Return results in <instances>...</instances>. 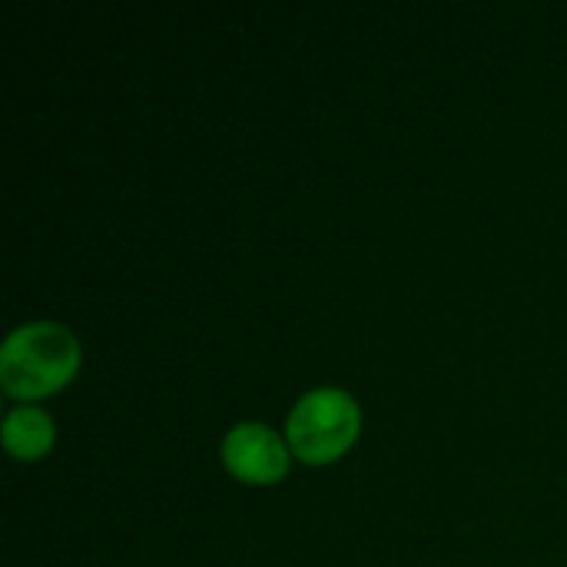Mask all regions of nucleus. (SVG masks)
<instances>
[{
  "mask_svg": "<svg viewBox=\"0 0 567 567\" xmlns=\"http://www.w3.org/2000/svg\"><path fill=\"white\" fill-rule=\"evenodd\" d=\"M56 442L53 419L37 405H17L3 419V449L17 462H40Z\"/></svg>",
  "mask_w": 567,
  "mask_h": 567,
  "instance_id": "nucleus-4",
  "label": "nucleus"
},
{
  "mask_svg": "<svg viewBox=\"0 0 567 567\" xmlns=\"http://www.w3.org/2000/svg\"><path fill=\"white\" fill-rule=\"evenodd\" d=\"M80 342L60 322H27L13 329L0 349V385L23 405L47 399L80 372Z\"/></svg>",
  "mask_w": 567,
  "mask_h": 567,
  "instance_id": "nucleus-1",
  "label": "nucleus"
},
{
  "mask_svg": "<svg viewBox=\"0 0 567 567\" xmlns=\"http://www.w3.org/2000/svg\"><path fill=\"white\" fill-rule=\"evenodd\" d=\"M359 402L346 389L322 385L306 392L292 405L286 419V442L296 458L309 465H329L352 449V442L359 439Z\"/></svg>",
  "mask_w": 567,
  "mask_h": 567,
  "instance_id": "nucleus-2",
  "label": "nucleus"
},
{
  "mask_svg": "<svg viewBox=\"0 0 567 567\" xmlns=\"http://www.w3.org/2000/svg\"><path fill=\"white\" fill-rule=\"evenodd\" d=\"M289 442L262 422H239L223 439V465L246 485H276L289 472Z\"/></svg>",
  "mask_w": 567,
  "mask_h": 567,
  "instance_id": "nucleus-3",
  "label": "nucleus"
}]
</instances>
